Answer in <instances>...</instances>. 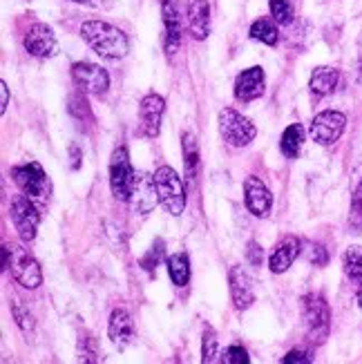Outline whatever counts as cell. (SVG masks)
<instances>
[{"mask_svg": "<svg viewBox=\"0 0 362 364\" xmlns=\"http://www.w3.org/2000/svg\"><path fill=\"white\" fill-rule=\"evenodd\" d=\"M81 34L87 41V45L97 52L101 58L119 60L128 54V36L110 23L103 21H87L81 25Z\"/></svg>", "mask_w": 362, "mask_h": 364, "instance_id": "obj_1", "label": "cell"}, {"mask_svg": "<svg viewBox=\"0 0 362 364\" xmlns=\"http://www.w3.org/2000/svg\"><path fill=\"white\" fill-rule=\"evenodd\" d=\"M271 14L275 16V21L280 25H289L293 23V3L291 0H269Z\"/></svg>", "mask_w": 362, "mask_h": 364, "instance_id": "obj_27", "label": "cell"}, {"mask_svg": "<svg viewBox=\"0 0 362 364\" xmlns=\"http://www.w3.org/2000/svg\"><path fill=\"white\" fill-rule=\"evenodd\" d=\"M156 201H159V193H156L154 177L146 175V172H139L134 190H132V197H130L132 210L139 213V215H148L150 210H154Z\"/></svg>", "mask_w": 362, "mask_h": 364, "instance_id": "obj_14", "label": "cell"}, {"mask_svg": "<svg viewBox=\"0 0 362 364\" xmlns=\"http://www.w3.org/2000/svg\"><path fill=\"white\" fill-rule=\"evenodd\" d=\"M264 94V70L262 68H248L244 70L238 81H235V99L242 103H250Z\"/></svg>", "mask_w": 362, "mask_h": 364, "instance_id": "obj_16", "label": "cell"}, {"mask_svg": "<svg viewBox=\"0 0 362 364\" xmlns=\"http://www.w3.org/2000/svg\"><path fill=\"white\" fill-rule=\"evenodd\" d=\"M246 257H248V262L253 264V266H262V259H264V250L260 248V244L250 242V244H248V248H246Z\"/></svg>", "mask_w": 362, "mask_h": 364, "instance_id": "obj_35", "label": "cell"}, {"mask_svg": "<svg viewBox=\"0 0 362 364\" xmlns=\"http://www.w3.org/2000/svg\"><path fill=\"white\" fill-rule=\"evenodd\" d=\"M23 45L31 56H38V58H52L58 52V41L54 36L52 27H47L43 23L29 27V31L23 38Z\"/></svg>", "mask_w": 362, "mask_h": 364, "instance_id": "obj_11", "label": "cell"}, {"mask_svg": "<svg viewBox=\"0 0 362 364\" xmlns=\"http://www.w3.org/2000/svg\"><path fill=\"white\" fill-rule=\"evenodd\" d=\"M9 217L14 221L16 230H18L23 242H31L36 237L38 224H41V213L38 203L34 199H29L27 195H18L11 199L9 205Z\"/></svg>", "mask_w": 362, "mask_h": 364, "instance_id": "obj_8", "label": "cell"}, {"mask_svg": "<svg viewBox=\"0 0 362 364\" xmlns=\"http://www.w3.org/2000/svg\"><path fill=\"white\" fill-rule=\"evenodd\" d=\"M215 360H217V336H215V331L208 326L206 331H203V340H201V362L208 364Z\"/></svg>", "mask_w": 362, "mask_h": 364, "instance_id": "obj_28", "label": "cell"}, {"mask_svg": "<svg viewBox=\"0 0 362 364\" xmlns=\"http://www.w3.org/2000/svg\"><path fill=\"white\" fill-rule=\"evenodd\" d=\"M161 257H164V242H161V240H156V242H154V246L148 250V255H146L144 259H141V266H144L148 273H152L154 268L159 266Z\"/></svg>", "mask_w": 362, "mask_h": 364, "instance_id": "obj_31", "label": "cell"}, {"mask_svg": "<svg viewBox=\"0 0 362 364\" xmlns=\"http://www.w3.org/2000/svg\"><path fill=\"white\" fill-rule=\"evenodd\" d=\"M300 250H302V242L297 240V237H291V235L284 237V240L277 244V248L273 250V255H271V262H269L271 271L275 275L287 273L289 268L293 266L295 257L300 255Z\"/></svg>", "mask_w": 362, "mask_h": 364, "instance_id": "obj_20", "label": "cell"}, {"mask_svg": "<svg viewBox=\"0 0 362 364\" xmlns=\"http://www.w3.org/2000/svg\"><path fill=\"white\" fill-rule=\"evenodd\" d=\"M164 109L166 103L159 94H148L144 97L139 105V117H141V130H144L146 136H156L161 130V119H164Z\"/></svg>", "mask_w": 362, "mask_h": 364, "instance_id": "obj_13", "label": "cell"}, {"mask_svg": "<svg viewBox=\"0 0 362 364\" xmlns=\"http://www.w3.org/2000/svg\"><path fill=\"white\" fill-rule=\"evenodd\" d=\"M284 364H311L313 358L309 355V351H302V349H293L289 355H284V360H282Z\"/></svg>", "mask_w": 362, "mask_h": 364, "instance_id": "obj_34", "label": "cell"}, {"mask_svg": "<svg viewBox=\"0 0 362 364\" xmlns=\"http://www.w3.org/2000/svg\"><path fill=\"white\" fill-rule=\"evenodd\" d=\"M11 313L16 318V324H18L25 333H29L31 326H34V322H31V313L21 304V299H14V302H11Z\"/></svg>", "mask_w": 362, "mask_h": 364, "instance_id": "obj_30", "label": "cell"}, {"mask_svg": "<svg viewBox=\"0 0 362 364\" xmlns=\"http://www.w3.org/2000/svg\"><path fill=\"white\" fill-rule=\"evenodd\" d=\"M107 336L115 346H119V349H125V346L134 340V322L125 309H115L112 315H110Z\"/></svg>", "mask_w": 362, "mask_h": 364, "instance_id": "obj_17", "label": "cell"}, {"mask_svg": "<svg viewBox=\"0 0 362 364\" xmlns=\"http://www.w3.org/2000/svg\"><path fill=\"white\" fill-rule=\"evenodd\" d=\"M168 264V275L172 279L175 287H186L188 282H191V262L183 255V252H177V255H172L166 259Z\"/></svg>", "mask_w": 362, "mask_h": 364, "instance_id": "obj_24", "label": "cell"}, {"mask_svg": "<svg viewBox=\"0 0 362 364\" xmlns=\"http://www.w3.org/2000/svg\"><path fill=\"white\" fill-rule=\"evenodd\" d=\"M344 264V273L347 277L356 284V287L362 289V246H351L342 257Z\"/></svg>", "mask_w": 362, "mask_h": 364, "instance_id": "obj_25", "label": "cell"}, {"mask_svg": "<svg viewBox=\"0 0 362 364\" xmlns=\"http://www.w3.org/2000/svg\"><path fill=\"white\" fill-rule=\"evenodd\" d=\"M351 228L353 232H362V181L358 183L351 197Z\"/></svg>", "mask_w": 362, "mask_h": 364, "instance_id": "obj_29", "label": "cell"}, {"mask_svg": "<svg viewBox=\"0 0 362 364\" xmlns=\"http://www.w3.org/2000/svg\"><path fill=\"white\" fill-rule=\"evenodd\" d=\"M161 14H164V47L168 54H175L181 43V25L175 0H161Z\"/></svg>", "mask_w": 362, "mask_h": 364, "instance_id": "obj_18", "label": "cell"}, {"mask_svg": "<svg viewBox=\"0 0 362 364\" xmlns=\"http://www.w3.org/2000/svg\"><path fill=\"white\" fill-rule=\"evenodd\" d=\"M72 76H74V83L81 87L87 94H101L107 92L110 87V74L101 68V65H94V63H74L72 68Z\"/></svg>", "mask_w": 362, "mask_h": 364, "instance_id": "obj_10", "label": "cell"}, {"mask_svg": "<svg viewBox=\"0 0 362 364\" xmlns=\"http://www.w3.org/2000/svg\"><path fill=\"white\" fill-rule=\"evenodd\" d=\"M302 315L309 340L322 344L329 336V328H331V311H329L326 299L316 293L307 295L302 304Z\"/></svg>", "mask_w": 362, "mask_h": 364, "instance_id": "obj_4", "label": "cell"}, {"mask_svg": "<svg viewBox=\"0 0 362 364\" xmlns=\"http://www.w3.org/2000/svg\"><path fill=\"white\" fill-rule=\"evenodd\" d=\"M72 3H81V5H99L97 0H72Z\"/></svg>", "mask_w": 362, "mask_h": 364, "instance_id": "obj_37", "label": "cell"}, {"mask_svg": "<svg viewBox=\"0 0 362 364\" xmlns=\"http://www.w3.org/2000/svg\"><path fill=\"white\" fill-rule=\"evenodd\" d=\"M156 193H159V203L166 208L168 215L179 217L186 208V190L183 181L170 166H161L154 172Z\"/></svg>", "mask_w": 362, "mask_h": 364, "instance_id": "obj_3", "label": "cell"}, {"mask_svg": "<svg viewBox=\"0 0 362 364\" xmlns=\"http://www.w3.org/2000/svg\"><path fill=\"white\" fill-rule=\"evenodd\" d=\"M137 183V172L130 164V154L123 146L112 152V159H110V188H112V195L121 201H130L132 190Z\"/></svg>", "mask_w": 362, "mask_h": 364, "instance_id": "obj_5", "label": "cell"}, {"mask_svg": "<svg viewBox=\"0 0 362 364\" xmlns=\"http://www.w3.org/2000/svg\"><path fill=\"white\" fill-rule=\"evenodd\" d=\"M230 297L233 304L238 311L250 309V304L255 302V291H253V279L244 271L242 266H233L230 268Z\"/></svg>", "mask_w": 362, "mask_h": 364, "instance_id": "obj_15", "label": "cell"}, {"mask_svg": "<svg viewBox=\"0 0 362 364\" xmlns=\"http://www.w3.org/2000/svg\"><path fill=\"white\" fill-rule=\"evenodd\" d=\"M219 132H222V139L233 148L248 146L257 134L255 125L233 107H224L219 112Z\"/></svg>", "mask_w": 362, "mask_h": 364, "instance_id": "obj_6", "label": "cell"}, {"mask_svg": "<svg viewBox=\"0 0 362 364\" xmlns=\"http://www.w3.org/2000/svg\"><path fill=\"white\" fill-rule=\"evenodd\" d=\"M360 306H362V299H360Z\"/></svg>", "mask_w": 362, "mask_h": 364, "instance_id": "obj_38", "label": "cell"}, {"mask_svg": "<svg viewBox=\"0 0 362 364\" xmlns=\"http://www.w3.org/2000/svg\"><path fill=\"white\" fill-rule=\"evenodd\" d=\"M188 29L195 41H206L211 34V5L208 0L188 3Z\"/></svg>", "mask_w": 362, "mask_h": 364, "instance_id": "obj_19", "label": "cell"}, {"mask_svg": "<svg viewBox=\"0 0 362 364\" xmlns=\"http://www.w3.org/2000/svg\"><path fill=\"white\" fill-rule=\"evenodd\" d=\"M338 81H340V72L336 68H316L311 74L309 87L316 97H326V94H331L338 87Z\"/></svg>", "mask_w": 362, "mask_h": 364, "instance_id": "obj_21", "label": "cell"}, {"mask_svg": "<svg viewBox=\"0 0 362 364\" xmlns=\"http://www.w3.org/2000/svg\"><path fill=\"white\" fill-rule=\"evenodd\" d=\"M181 146H183V166H186V177L195 179L197 170H199V146L197 139L191 132H183L181 136Z\"/></svg>", "mask_w": 362, "mask_h": 364, "instance_id": "obj_23", "label": "cell"}, {"mask_svg": "<svg viewBox=\"0 0 362 364\" xmlns=\"http://www.w3.org/2000/svg\"><path fill=\"white\" fill-rule=\"evenodd\" d=\"M11 177L18 183L21 193L27 195L29 199H34L36 203H43L47 195H50V181H47L45 170L36 161L11 168Z\"/></svg>", "mask_w": 362, "mask_h": 364, "instance_id": "obj_7", "label": "cell"}, {"mask_svg": "<svg viewBox=\"0 0 362 364\" xmlns=\"http://www.w3.org/2000/svg\"><path fill=\"white\" fill-rule=\"evenodd\" d=\"M244 199H246V208L255 217H266L271 213L273 195H271V190L266 188V183L262 179L248 177L244 181Z\"/></svg>", "mask_w": 362, "mask_h": 364, "instance_id": "obj_12", "label": "cell"}, {"mask_svg": "<svg viewBox=\"0 0 362 364\" xmlns=\"http://www.w3.org/2000/svg\"><path fill=\"white\" fill-rule=\"evenodd\" d=\"M11 271L14 279L25 289H38L43 284V271L34 255L21 244L3 246V271Z\"/></svg>", "mask_w": 362, "mask_h": 364, "instance_id": "obj_2", "label": "cell"}, {"mask_svg": "<svg viewBox=\"0 0 362 364\" xmlns=\"http://www.w3.org/2000/svg\"><path fill=\"white\" fill-rule=\"evenodd\" d=\"M304 255H307V259H309L311 264H316V266H324V264L329 262V252H326V248L320 246V244H307Z\"/></svg>", "mask_w": 362, "mask_h": 364, "instance_id": "obj_32", "label": "cell"}, {"mask_svg": "<svg viewBox=\"0 0 362 364\" xmlns=\"http://www.w3.org/2000/svg\"><path fill=\"white\" fill-rule=\"evenodd\" d=\"M347 128V117L336 109H324L311 121V136L320 146H334Z\"/></svg>", "mask_w": 362, "mask_h": 364, "instance_id": "obj_9", "label": "cell"}, {"mask_svg": "<svg viewBox=\"0 0 362 364\" xmlns=\"http://www.w3.org/2000/svg\"><path fill=\"white\" fill-rule=\"evenodd\" d=\"M222 362H226V364H248V362H250V358H248V353H246L244 346L233 344V346H228V349H226V353H224Z\"/></svg>", "mask_w": 362, "mask_h": 364, "instance_id": "obj_33", "label": "cell"}, {"mask_svg": "<svg viewBox=\"0 0 362 364\" xmlns=\"http://www.w3.org/2000/svg\"><path fill=\"white\" fill-rule=\"evenodd\" d=\"M302 144H304V128L300 123H293L284 130V134H282L280 148H282V152H284L287 159H295V156L300 154Z\"/></svg>", "mask_w": 362, "mask_h": 364, "instance_id": "obj_22", "label": "cell"}, {"mask_svg": "<svg viewBox=\"0 0 362 364\" xmlns=\"http://www.w3.org/2000/svg\"><path fill=\"white\" fill-rule=\"evenodd\" d=\"M9 105V87L5 81H0V112H7Z\"/></svg>", "mask_w": 362, "mask_h": 364, "instance_id": "obj_36", "label": "cell"}, {"mask_svg": "<svg viewBox=\"0 0 362 364\" xmlns=\"http://www.w3.org/2000/svg\"><path fill=\"white\" fill-rule=\"evenodd\" d=\"M250 36L264 45H277V27L269 18H260L250 27Z\"/></svg>", "mask_w": 362, "mask_h": 364, "instance_id": "obj_26", "label": "cell"}]
</instances>
